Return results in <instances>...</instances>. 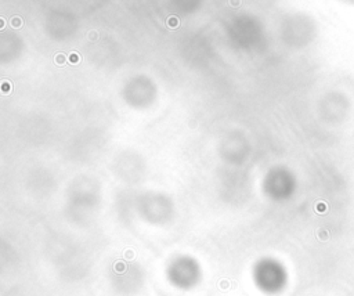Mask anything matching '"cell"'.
<instances>
[{
	"mask_svg": "<svg viewBox=\"0 0 354 296\" xmlns=\"http://www.w3.org/2000/svg\"><path fill=\"white\" fill-rule=\"evenodd\" d=\"M259 273H263V274H267V278H263L260 281H257L259 286L263 288L264 291H275L281 286V282H282L284 274L279 271V267L277 266V263L274 262H268L264 260L263 263L259 264L257 270Z\"/></svg>",
	"mask_w": 354,
	"mask_h": 296,
	"instance_id": "1",
	"label": "cell"
},
{
	"mask_svg": "<svg viewBox=\"0 0 354 296\" xmlns=\"http://www.w3.org/2000/svg\"><path fill=\"white\" fill-rule=\"evenodd\" d=\"M174 274H176V277L179 275V281H181V280H184L186 278V284H188L190 285V282L187 281V275L191 278V275H197L198 274V268L194 266V264H191V263H188V262H184V263H181V262H177V263H174ZM173 274V275H174Z\"/></svg>",
	"mask_w": 354,
	"mask_h": 296,
	"instance_id": "2",
	"label": "cell"
},
{
	"mask_svg": "<svg viewBox=\"0 0 354 296\" xmlns=\"http://www.w3.org/2000/svg\"><path fill=\"white\" fill-rule=\"evenodd\" d=\"M69 60H71V62H73V64H76V62H79V55H76V54H71V57H69Z\"/></svg>",
	"mask_w": 354,
	"mask_h": 296,
	"instance_id": "3",
	"label": "cell"
},
{
	"mask_svg": "<svg viewBox=\"0 0 354 296\" xmlns=\"http://www.w3.org/2000/svg\"><path fill=\"white\" fill-rule=\"evenodd\" d=\"M62 58H64V55H57V62H62Z\"/></svg>",
	"mask_w": 354,
	"mask_h": 296,
	"instance_id": "4",
	"label": "cell"
},
{
	"mask_svg": "<svg viewBox=\"0 0 354 296\" xmlns=\"http://www.w3.org/2000/svg\"><path fill=\"white\" fill-rule=\"evenodd\" d=\"M344 1H347V3H353V4H354V0H344Z\"/></svg>",
	"mask_w": 354,
	"mask_h": 296,
	"instance_id": "5",
	"label": "cell"
}]
</instances>
